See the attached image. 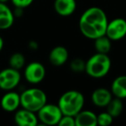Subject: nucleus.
Returning a JSON list of instances; mask_svg holds the SVG:
<instances>
[{
    "instance_id": "nucleus-16",
    "label": "nucleus",
    "mask_w": 126,
    "mask_h": 126,
    "mask_svg": "<svg viewBox=\"0 0 126 126\" xmlns=\"http://www.w3.org/2000/svg\"><path fill=\"white\" fill-rule=\"evenodd\" d=\"M112 95L118 98H126V75L117 76L110 86Z\"/></svg>"
},
{
    "instance_id": "nucleus-3",
    "label": "nucleus",
    "mask_w": 126,
    "mask_h": 126,
    "mask_svg": "<svg viewBox=\"0 0 126 126\" xmlns=\"http://www.w3.org/2000/svg\"><path fill=\"white\" fill-rule=\"evenodd\" d=\"M111 67V61L107 54L96 53L86 61L85 72L92 78L100 79L106 75Z\"/></svg>"
},
{
    "instance_id": "nucleus-17",
    "label": "nucleus",
    "mask_w": 126,
    "mask_h": 126,
    "mask_svg": "<svg viewBox=\"0 0 126 126\" xmlns=\"http://www.w3.org/2000/svg\"><path fill=\"white\" fill-rule=\"evenodd\" d=\"M111 42L112 41L110 38H108L105 35L95 39L94 47L96 52L108 54V53L111 49Z\"/></svg>"
},
{
    "instance_id": "nucleus-2",
    "label": "nucleus",
    "mask_w": 126,
    "mask_h": 126,
    "mask_svg": "<svg viewBox=\"0 0 126 126\" xmlns=\"http://www.w3.org/2000/svg\"><path fill=\"white\" fill-rule=\"evenodd\" d=\"M57 105L63 115L75 117L81 110H83L85 97L80 92L70 90L65 92L60 97Z\"/></svg>"
},
{
    "instance_id": "nucleus-13",
    "label": "nucleus",
    "mask_w": 126,
    "mask_h": 126,
    "mask_svg": "<svg viewBox=\"0 0 126 126\" xmlns=\"http://www.w3.org/2000/svg\"><path fill=\"white\" fill-rule=\"evenodd\" d=\"M76 8H77L76 0H54V9L59 16H71L76 11Z\"/></svg>"
},
{
    "instance_id": "nucleus-7",
    "label": "nucleus",
    "mask_w": 126,
    "mask_h": 126,
    "mask_svg": "<svg viewBox=\"0 0 126 126\" xmlns=\"http://www.w3.org/2000/svg\"><path fill=\"white\" fill-rule=\"evenodd\" d=\"M24 78L30 84H38L44 79L46 75L45 67L41 62L32 61L26 66L23 72Z\"/></svg>"
},
{
    "instance_id": "nucleus-21",
    "label": "nucleus",
    "mask_w": 126,
    "mask_h": 126,
    "mask_svg": "<svg viewBox=\"0 0 126 126\" xmlns=\"http://www.w3.org/2000/svg\"><path fill=\"white\" fill-rule=\"evenodd\" d=\"M98 124L100 126H108L112 124L114 117L109 112H102L98 115Z\"/></svg>"
},
{
    "instance_id": "nucleus-5",
    "label": "nucleus",
    "mask_w": 126,
    "mask_h": 126,
    "mask_svg": "<svg viewBox=\"0 0 126 126\" xmlns=\"http://www.w3.org/2000/svg\"><path fill=\"white\" fill-rule=\"evenodd\" d=\"M36 115L38 120L44 125H56L63 114L58 105L47 103L36 112Z\"/></svg>"
},
{
    "instance_id": "nucleus-8",
    "label": "nucleus",
    "mask_w": 126,
    "mask_h": 126,
    "mask_svg": "<svg viewBox=\"0 0 126 126\" xmlns=\"http://www.w3.org/2000/svg\"><path fill=\"white\" fill-rule=\"evenodd\" d=\"M105 35L111 41H118L125 37L126 20L118 17L108 22Z\"/></svg>"
},
{
    "instance_id": "nucleus-25",
    "label": "nucleus",
    "mask_w": 126,
    "mask_h": 126,
    "mask_svg": "<svg viewBox=\"0 0 126 126\" xmlns=\"http://www.w3.org/2000/svg\"><path fill=\"white\" fill-rule=\"evenodd\" d=\"M8 1H10V0H0V3H7Z\"/></svg>"
},
{
    "instance_id": "nucleus-24",
    "label": "nucleus",
    "mask_w": 126,
    "mask_h": 126,
    "mask_svg": "<svg viewBox=\"0 0 126 126\" xmlns=\"http://www.w3.org/2000/svg\"><path fill=\"white\" fill-rule=\"evenodd\" d=\"M4 39L2 38V37L0 36V52L2 51L3 47H4Z\"/></svg>"
},
{
    "instance_id": "nucleus-20",
    "label": "nucleus",
    "mask_w": 126,
    "mask_h": 126,
    "mask_svg": "<svg viewBox=\"0 0 126 126\" xmlns=\"http://www.w3.org/2000/svg\"><path fill=\"white\" fill-rule=\"evenodd\" d=\"M70 68L74 73L81 74L86 70V61L80 58H75L70 62Z\"/></svg>"
},
{
    "instance_id": "nucleus-22",
    "label": "nucleus",
    "mask_w": 126,
    "mask_h": 126,
    "mask_svg": "<svg viewBox=\"0 0 126 126\" xmlns=\"http://www.w3.org/2000/svg\"><path fill=\"white\" fill-rule=\"evenodd\" d=\"M58 125L60 126H75V118L73 116L63 115Z\"/></svg>"
},
{
    "instance_id": "nucleus-12",
    "label": "nucleus",
    "mask_w": 126,
    "mask_h": 126,
    "mask_svg": "<svg viewBox=\"0 0 126 126\" xmlns=\"http://www.w3.org/2000/svg\"><path fill=\"white\" fill-rule=\"evenodd\" d=\"M68 51L63 46H56L50 51L48 60L54 67H61L68 60Z\"/></svg>"
},
{
    "instance_id": "nucleus-14",
    "label": "nucleus",
    "mask_w": 126,
    "mask_h": 126,
    "mask_svg": "<svg viewBox=\"0 0 126 126\" xmlns=\"http://www.w3.org/2000/svg\"><path fill=\"white\" fill-rule=\"evenodd\" d=\"M98 115L89 110H81L75 118V126H96L98 125Z\"/></svg>"
},
{
    "instance_id": "nucleus-6",
    "label": "nucleus",
    "mask_w": 126,
    "mask_h": 126,
    "mask_svg": "<svg viewBox=\"0 0 126 126\" xmlns=\"http://www.w3.org/2000/svg\"><path fill=\"white\" fill-rule=\"evenodd\" d=\"M21 81V74L19 70L12 67L3 69L0 72V89L4 91H12Z\"/></svg>"
},
{
    "instance_id": "nucleus-18",
    "label": "nucleus",
    "mask_w": 126,
    "mask_h": 126,
    "mask_svg": "<svg viewBox=\"0 0 126 126\" xmlns=\"http://www.w3.org/2000/svg\"><path fill=\"white\" fill-rule=\"evenodd\" d=\"M107 112L110 114L113 117H117L121 115L124 110V105L121 98H112V99L110 101L108 105L106 106Z\"/></svg>"
},
{
    "instance_id": "nucleus-23",
    "label": "nucleus",
    "mask_w": 126,
    "mask_h": 126,
    "mask_svg": "<svg viewBox=\"0 0 126 126\" xmlns=\"http://www.w3.org/2000/svg\"><path fill=\"white\" fill-rule=\"evenodd\" d=\"M11 1L15 7L20 8V9L29 7L34 2V0H11Z\"/></svg>"
},
{
    "instance_id": "nucleus-11",
    "label": "nucleus",
    "mask_w": 126,
    "mask_h": 126,
    "mask_svg": "<svg viewBox=\"0 0 126 126\" xmlns=\"http://www.w3.org/2000/svg\"><path fill=\"white\" fill-rule=\"evenodd\" d=\"M113 98L110 90L106 88L99 87L95 89L92 93V101L93 104L97 107L104 108L108 105L110 101Z\"/></svg>"
},
{
    "instance_id": "nucleus-9",
    "label": "nucleus",
    "mask_w": 126,
    "mask_h": 126,
    "mask_svg": "<svg viewBox=\"0 0 126 126\" xmlns=\"http://www.w3.org/2000/svg\"><path fill=\"white\" fill-rule=\"evenodd\" d=\"M14 121L19 126H36L39 122L35 112L23 107L20 110H16Z\"/></svg>"
},
{
    "instance_id": "nucleus-15",
    "label": "nucleus",
    "mask_w": 126,
    "mask_h": 126,
    "mask_svg": "<svg viewBox=\"0 0 126 126\" xmlns=\"http://www.w3.org/2000/svg\"><path fill=\"white\" fill-rule=\"evenodd\" d=\"M15 14L5 3H0V30H8L14 23Z\"/></svg>"
},
{
    "instance_id": "nucleus-4",
    "label": "nucleus",
    "mask_w": 126,
    "mask_h": 126,
    "mask_svg": "<svg viewBox=\"0 0 126 126\" xmlns=\"http://www.w3.org/2000/svg\"><path fill=\"white\" fill-rule=\"evenodd\" d=\"M21 106L36 113L44 105L47 104L45 92L37 87L26 89L20 94Z\"/></svg>"
},
{
    "instance_id": "nucleus-19",
    "label": "nucleus",
    "mask_w": 126,
    "mask_h": 126,
    "mask_svg": "<svg viewBox=\"0 0 126 126\" xmlns=\"http://www.w3.org/2000/svg\"><path fill=\"white\" fill-rule=\"evenodd\" d=\"M25 57L21 53H15L10 57L9 64L10 67L16 70L22 69L25 65Z\"/></svg>"
},
{
    "instance_id": "nucleus-10",
    "label": "nucleus",
    "mask_w": 126,
    "mask_h": 126,
    "mask_svg": "<svg viewBox=\"0 0 126 126\" xmlns=\"http://www.w3.org/2000/svg\"><path fill=\"white\" fill-rule=\"evenodd\" d=\"M0 105L4 110L8 112L16 111L21 105L20 94L15 92L8 91L1 98Z\"/></svg>"
},
{
    "instance_id": "nucleus-1",
    "label": "nucleus",
    "mask_w": 126,
    "mask_h": 126,
    "mask_svg": "<svg viewBox=\"0 0 126 126\" xmlns=\"http://www.w3.org/2000/svg\"><path fill=\"white\" fill-rule=\"evenodd\" d=\"M106 13L99 7H90L86 9L79 17V28L85 37L95 40L105 35L108 24Z\"/></svg>"
}]
</instances>
